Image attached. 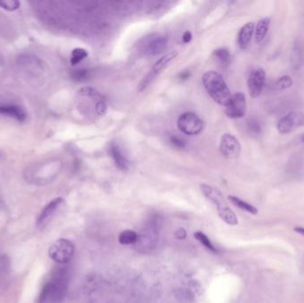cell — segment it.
I'll list each match as a JSON object with an SVG mask.
<instances>
[{
	"label": "cell",
	"mask_w": 304,
	"mask_h": 303,
	"mask_svg": "<svg viewBox=\"0 0 304 303\" xmlns=\"http://www.w3.org/2000/svg\"><path fill=\"white\" fill-rule=\"evenodd\" d=\"M200 188H201L202 193L204 194V197L209 199L210 201H212L217 207L221 204H225L222 194L220 193V190H218L217 188H214L207 184H204V183L200 185Z\"/></svg>",
	"instance_id": "obj_13"
},
{
	"label": "cell",
	"mask_w": 304,
	"mask_h": 303,
	"mask_svg": "<svg viewBox=\"0 0 304 303\" xmlns=\"http://www.w3.org/2000/svg\"><path fill=\"white\" fill-rule=\"evenodd\" d=\"M247 130L249 132V134L252 135H259L262 133V126L257 119L251 118L247 122Z\"/></svg>",
	"instance_id": "obj_26"
},
{
	"label": "cell",
	"mask_w": 304,
	"mask_h": 303,
	"mask_svg": "<svg viewBox=\"0 0 304 303\" xmlns=\"http://www.w3.org/2000/svg\"><path fill=\"white\" fill-rule=\"evenodd\" d=\"M177 54H178L177 52H170L165 54V55H163L162 57L159 58L155 63V64L153 65V67L151 69V72L157 77V74L160 73L161 70L166 68L168 64L177 56Z\"/></svg>",
	"instance_id": "obj_17"
},
{
	"label": "cell",
	"mask_w": 304,
	"mask_h": 303,
	"mask_svg": "<svg viewBox=\"0 0 304 303\" xmlns=\"http://www.w3.org/2000/svg\"><path fill=\"white\" fill-rule=\"evenodd\" d=\"M175 236L179 239H184V238H186L187 233H186V231L184 229H180V230H177L175 232Z\"/></svg>",
	"instance_id": "obj_32"
},
{
	"label": "cell",
	"mask_w": 304,
	"mask_h": 303,
	"mask_svg": "<svg viewBox=\"0 0 304 303\" xmlns=\"http://www.w3.org/2000/svg\"><path fill=\"white\" fill-rule=\"evenodd\" d=\"M229 199H230V201H231L232 204L236 205V207L244 210V211H246V212L251 214V215H255L258 214V210H257L256 207H254L253 205L247 203L246 201L238 199L236 197H234V196H230Z\"/></svg>",
	"instance_id": "obj_21"
},
{
	"label": "cell",
	"mask_w": 304,
	"mask_h": 303,
	"mask_svg": "<svg viewBox=\"0 0 304 303\" xmlns=\"http://www.w3.org/2000/svg\"><path fill=\"white\" fill-rule=\"evenodd\" d=\"M88 56V52L84 48H75L71 52L70 63L75 66Z\"/></svg>",
	"instance_id": "obj_23"
},
{
	"label": "cell",
	"mask_w": 304,
	"mask_h": 303,
	"mask_svg": "<svg viewBox=\"0 0 304 303\" xmlns=\"http://www.w3.org/2000/svg\"><path fill=\"white\" fill-rule=\"evenodd\" d=\"M202 80L204 89L215 102L225 107L230 103L232 97L231 90L220 73L213 70L207 71L204 74Z\"/></svg>",
	"instance_id": "obj_2"
},
{
	"label": "cell",
	"mask_w": 304,
	"mask_h": 303,
	"mask_svg": "<svg viewBox=\"0 0 304 303\" xmlns=\"http://www.w3.org/2000/svg\"><path fill=\"white\" fill-rule=\"evenodd\" d=\"M266 82V73L262 68L252 70L247 79V87L252 98H257L262 94Z\"/></svg>",
	"instance_id": "obj_10"
},
{
	"label": "cell",
	"mask_w": 304,
	"mask_h": 303,
	"mask_svg": "<svg viewBox=\"0 0 304 303\" xmlns=\"http://www.w3.org/2000/svg\"><path fill=\"white\" fill-rule=\"evenodd\" d=\"M270 24V18L264 17L257 22L256 27L254 28V40L255 42L261 43L264 40V38L269 32V28Z\"/></svg>",
	"instance_id": "obj_16"
},
{
	"label": "cell",
	"mask_w": 304,
	"mask_h": 303,
	"mask_svg": "<svg viewBox=\"0 0 304 303\" xmlns=\"http://www.w3.org/2000/svg\"><path fill=\"white\" fill-rule=\"evenodd\" d=\"M109 154L115 163L116 167L120 169L121 171H127L129 169V162L118 144L114 142L110 143Z\"/></svg>",
	"instance_id": "obj_11"
},
{
	"label": "cell",
	"mask_w": 304,
	"mask_h": 303,
	"mask_svg": "<svg viewBox=\"0 0 304 303\" xmlns=\"http://www.w3.org/2000/svg\"><path fill=\"white\" fill-rule=\"evenodd\" d=\"M301 140H302V141L304 143V134L302 135V137H301Z\"/></svg>",
	"instance_id": "obj_35"
},
{
	"label": "cell",
	"mask_w": 304,
	"mask_h": 303,
	"mask_svg": "<svg viewBox=\"0 0 304 303\" xmlns=\"http://www.w3.org/2000/svg\"><path fill=\"white\" fill-rule=\"evenodd\" d=\"M0 6L7 11H15L20 6V2L16 0H2L0 1Z\"/></svg>",
	"instance_id": "obj_28"
},
{
	"label": "cell",
	"mask_w": 304,
	"mask_h": 303,
	"mask_svg": "<svg viewBox=\"0 0 304 303\" xmlns=\"http://www.w3.org/2000/svg\"><path fill=\"white\" fill-rule=\"evenodd\" d=\"M79 94L82 96H85V97H92V98L101 97L100 93L96 89L91 87V86H84V87L79 89Z\"/></svg>",
	"instance_id": "obj_27"
},
{
	"label": "cell",
	"mask_w": 304,
	"mask_h": 303,
	"mask_svg": "<svg viewBox=\"0 0 304 303\" xmlns=\"http://www.w3.org/2000/svg\"><path fill=\"white\" fill-rule=\"evenodd\" d=\"M179 130L187 135H197L204 129V122L194 112H185L177 121Z\"/></svg>",
	"instance_id": "obj_4"
},
{
	"label": "cell",
	"mask_w": 304,
	"mask_h": 303,
	"mask_svg": "<svg viewBox=\"0 0 304 303\" xmlns=\"http://www.w3.org/2000/svg\"><path fill=\"white\" fill-rule=\"evenodd\" d=\"M91 72L86 68H78L70 72V78L75 82H84L89 79Z\"/></svg>",
	"instance_id": "obj_22"
},
{
	"label": "cell",
	"mask_w": 304,
	"mask_h": 303,
	"mask_svg": "<svg viewBox=\"0 0 304 303\" xmlns=\"http://www.w3.org/2000/svg\"><path fill=\"white\" fill-rule=\"evenodd\" d=\"M294 230L297 232V233H299L301 235L304 236V228H301V227H298V228H295Z\"/></svg>",
	"instance_id": "obj_34"
},
{
	"label": "cell",
	"mask_w": 304,
	"mask_h": 303,
	"mask_svg": "<svg viewBox=\"0 0 304 303\" xmlns=\"http://www.w3.org/2000/svg\"><path fill=\"white\" fill-rule=\"evenodd\" d=\"M157 236L158 233L155 225L145 226L138 234V239L135 244L137 249L142 252L151 251L157 245Z\"/></svg>",
	"instance_id": "obj_7"
},
{
	"label": "cell",
	"mask_w": 304,
	"mask_h": 303,
	"mask_svg": "<svg viewBox=\"0 0 304 303\" xmlns=\"http://www.w3.org/2000/svg\"><path fill=\"white\" fill-rule=\"evenodd\" d=\"M75 252V246L72 242L61 238L54 242L49 249V256L52 261L59 264H66L72 259Z\"/></svg>",
	"instance_id": "obj_3"
},
{
	"label": "cell",
	"mask_w": 304,
	"mask_h": 303,
	"mask_svg": "<svg viewBox=\"0 0 304 303\" xmlns=\"http://www.w3.org/2000/svg\"><path fill=\"white\" fill-rule=\"evenodd\" d=\"M170 142L172 143L173 146L177 148V149H184L186 145H187V142L184 140L183 137L181 136L176 135H173L170 137Z\"/></svg>",
	"instance_id": "obj_29"
},
{
	"label": "cell",
	"mask_w": 304,
	"mask_h": 303,
	"mask_svg": "<svg viewBox=\"0 0 304 303\" xmlns=\"http://www.w3.org/2000/svg\"><path fill=\"white\" fill-rule=\"evenodd\" d=\"M0 114L14 118L18 121H24L26 119V113L21 107L16 105H0Z\"/></svg>",
	"instance_id": "obj_15"
},
{
	"label": "cell",
	"mask_w": 304,
	"mask_h": 303,
	"mask_svg": "<svg viewBox=\"0 0 304 303\" xmlns=\"http://www.w3.org/2000/svg\"><path fill=\"white\" fill-rule=\"evenodd\" d=\"M213 56L222 67H227L231 63V52L226 47H220L218 49H215L213 52Z\"/></svg>",
	"instance_id": "obj_19"
},
{
	"label": "cell",
	"mask_w": 304,
	"mask_h": 303,
	"mask_svg": "<svg viewBox=\"0 0 304 303\" xmlns=\"http://www.w3.org/2000/svg\"><path fill=\"white\" fill-rule=\"evenodd\" d=\"M189 71H183V72H181V73L179 74V78H180V79H182V80L189 79Z\"/></svg>",
	"instance_id": "obj_33"
},
{
	"label": "cell",
	"mask_w": 304,
	"mask_h": 303,
	"mask_svg": "<svg viewBox=\"0 0 304 303\" xmlns=\"http://www.w3.org/2000/svg\"><path fill=\"white\" fill-rule=\"evenodd\" d=\"M220 152L227 159H236L240 155L241 146L235 136L224 134L220 138Z\"/></svg>",
	"instance_id": "obj_8"
},
{
	"label": "cell",
	"mask_w": 304,
	"mask_h": 303,
	"mask_svg": "<svg viewBox=\"0 0 304 303\" xmlns=\"http://www.w3.org/2000/svg\"><path fill=\"white\" fill-rule=\"evenodd\" d=\"M217 210H218V214L220 215V218L223 219L227 224L234 226L238 223L237 217L235 215V213L227 204H221L217 207Z\"/></svg>",
	"instance_id": "obj_18"
},
{
	"label": "cell",
	"mask_w": 304,
	"mask_h": 303,
	"mask_svg": "<svg viewBox=\"0 0 304 303\" xmlns=\"http://www.w3.org/2000/svg\"><path fill=\"white\" fill-rule=\"evenodd\" d=\"M107 110H108V106L103 100H100L97 101V103L95 105V111L98 115H105L107 112Z\"/></svg>",
	"instance_id": "obj_30"
},
{
	"label": "cell",
	"mask_w": 304,
	"mask_h": 303,
	"mask_svg": "<svg viewBox=\"0 0 304 303\" xmlns=\"http://www.w3.org/2000/svg\"><path fill=\"white\" fill-rule=\"evenodd\" d=\"M138 239V234L135 230H123L118 236V242L122 246L135 245Z\"/></svg>",
	"instance_id": "obj_20"
},
{
	"label": "cell",
	"mask_w": 304,
	"mask_h": 303,
	"mask_svg": "<svg viewBox=\"0 0 304 303\" xmlns=\"http://www.w3.org/2000/svg\"><path fill=\"white\" fill-rule=\"evenodd\" d=\"M254 33V23L248 22L242 27L237 35V44L242 50L247 49L249 47L253 36Z\"/></svg>",
	"instance_id": "obj_12"
},
{
	"label": "cell",
	"mask_w": 304,
	"mask_h": 303,
	"mask_svg": "<svg viewBox=\"0 0 304 303\" xmlns=\"http://www.w3.org/2000/svg\"><path fill=\"white\" fill-rule=\"evenodd\" d=\"M168 38L164 35H149L142 39L140 48L146 55H157L168 48Z\"/></svg>",
	"instance_id": "obj_5"
},
{
	"label": "cell",
	"mask_w": 304,
	"mask_h": 303,
	"mask_svg": "<svg viewBox=\"0 0 304 303\" xmlns=\"http://www.w3.org/2000/svg\"><path fill=\"white\" fill-rule=\"evenodd\" d=\"M300 126H304V110H294L284 116L278 120L277 128L280 134L287 135Z\"/></svg>",
	"instance_id": "obj_6"
},
{
	"label": "cell",
	"mask_w": 304,
	"mask_h": 303,
	"mask_svg": "<svg viewBox=\"0 0 304 303\" xmlns=\"http://www.w3.org/2000/svg\"><path fill=\"white\" fill-rule=\"evenodd\" d=\"M247 99L243 93H236L232 95L230 103L226 106L225 113L230 118L237 119L246 115Z\"/></svg>",
	"instance_id": "obj_9"
},
{
	"label": "cell",
	"mask_w": 304,
	"mask_h": 303,
	"mask_svg": "<svg viewBox=\"0 0 304 303\" xmlns=\"http://www.w3.org/2000/svg\"><path fill=\"white\" fill-rule=\"evenodd\" d=\"M63 203V199L62 198H57L53 199L49 204L42 210L41 214L38 216L37 219V224L42 225L48 221V219L52 217V215L56 212V210L59 208V206Z\"/></svg>",
	"instance_id": "obj_14"
},
{
	"label": "cell",
	"mask_w": 304,
	"mask_h": 303,
	"mask_svg": "<svg viewBox=\"0 0 304 303\" xmlns=\"http://www.w3.org/2000/svg\"><path fill=\"white\" fill-rule=\"evenodd\" d=\"M274 85H275V88L277 89V90L282 91V90L290 88L293 85V80H292L291 77L286 75V76L279 78L276 81V83H275Z\"/></svg>",
	"instance_id": "obj_25"
},
{
	"label": "cell",
	"mask_w": 304,
	"mask_h": 303,
	"mask_svg": "<svg viewBox=\"0 0 304 303\" xmlns=\"http://www.w3.org/2000/svg\"><path fill=\"white\" fill-rule=\"evenodd\" d=\"M68 272L66 269H59L53 274L40 293V303H56L61 302L68 290Z\"/></svg>",
	"instance_id": "obj_1"
},
{
	"label": "cell",
	"mask_w": 304,
	"mask_h": 303,
	"mask_svg": "<svg viewBox=\"0 0 304 303\" xmlns=\"http://www.w3.org/2000/svg\"><path fill=\"white\" fill-rule=\"evenodd\" d=\"M194 236L195 237H196V239L200 241V243H201L205 248H207L208 250L213 252H217V249L215 248V246L213 245V243L210 241L208 236L205 235V234L200 232V231H198V232L195 233Z\"/></svg>",
	"instance_id": "obj_24"
},
{
	"label": "cell",
	"mask_w": 304,
	"mask_h": 303,
	"mask_svg": "<svg viewBox=\"0 0 304 303\" xmlns=\"http://www.w3.org/2000/svg\"><path fill=\"white\" fill-rule=\"evenodd\" d=\"M192 39V34L190 32H185L183 35V42L188 44Z\"/></svg>",
	"instance_id": "obj_31"
}]
</instances>
